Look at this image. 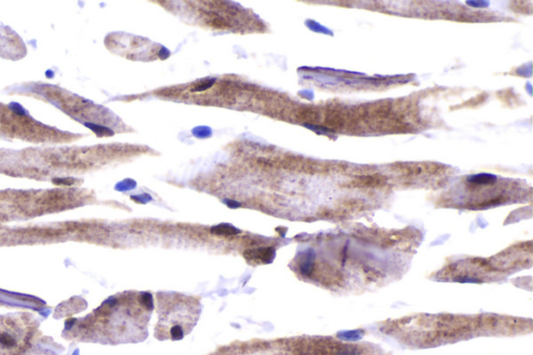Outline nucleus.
<instances>
[{
  "label": "nucleus",
  "mask_w": 533,
  "mask_h": 355,
  "mask_svg": "<svg viewBox=\"0 0 533 355\" xmlns=\"http://www.w3.org/2000/svg\"><path fill=\"white\" fill-rule=\"evenodd\" d=\"M156 300L158 322L155 336L158 339L177 340L191 332L200 315L198 299L177 293H158Z\"/></svg>",
  "instance_id": "obj_1"
},
{
  "label": "nucleus",
  "mask_w": 533,
  "mask_h": 355,
  "mask_svg": "<svg viewBox=\"0 0 533 355\" xmlns=\"http://www.w3.org/2000/svg\"><path fill=\"white\" fill-rule=\"evenodd\" d=\"M299 119L303 121H309V122H316L320 120V113L318 110L312 108V107H305L299 110L298 112Z\"/></svg>",
  "instance_id": "obj_3"
},
{
  "label": "nucleus",
  "mask_w": 533,
  "mask_h": 355,
  "mask_svg": "<svg viewBox=\"0 0 533 355\" xmlns=\"http://www.w3.org/2000/svg\"><path fill=\"white\" fill-rule=\"evenodd\" d=\"M211 232L218 233V234H226V235H228V234L237 233V232H239V230H237L235 227H233V226L223 224V225H219L217 227H215L214 229H211Z\"/></svg>",
  "instance_id": "obj_4"
},
{
  "label": "nucleus",
  "mask_w": 533,
  "mask_h": 355,
  "mask_svg": "<svg viewBox=\"0 0 533 355\" xmlns=\"http://www.w3.org/2000/svg\"><path fill=\"white\" fill-rule=\"evenodd\" d=\"M211 25L216 28H226L228 26V23L222 19V18H219V17H216L214 18L211 21H210Z\"/></svg>",
  "instance_id": "obj_5"
},
{
  "label": "nucleus",
  "mask_w": 533,
  "mask_h": 355,
  "mask_svg": "<svg viewBox=\"0 0 533 355\" xmlns=\"http://www.w3.org/2000/svg\"><path fill=\"white\" fill-rule=\"evenodd\" d=\"M32 334L23 317H0V355H21L30 346Z\"/></svg>",
  "instance_id": "obj_2"
}]
</instances>
